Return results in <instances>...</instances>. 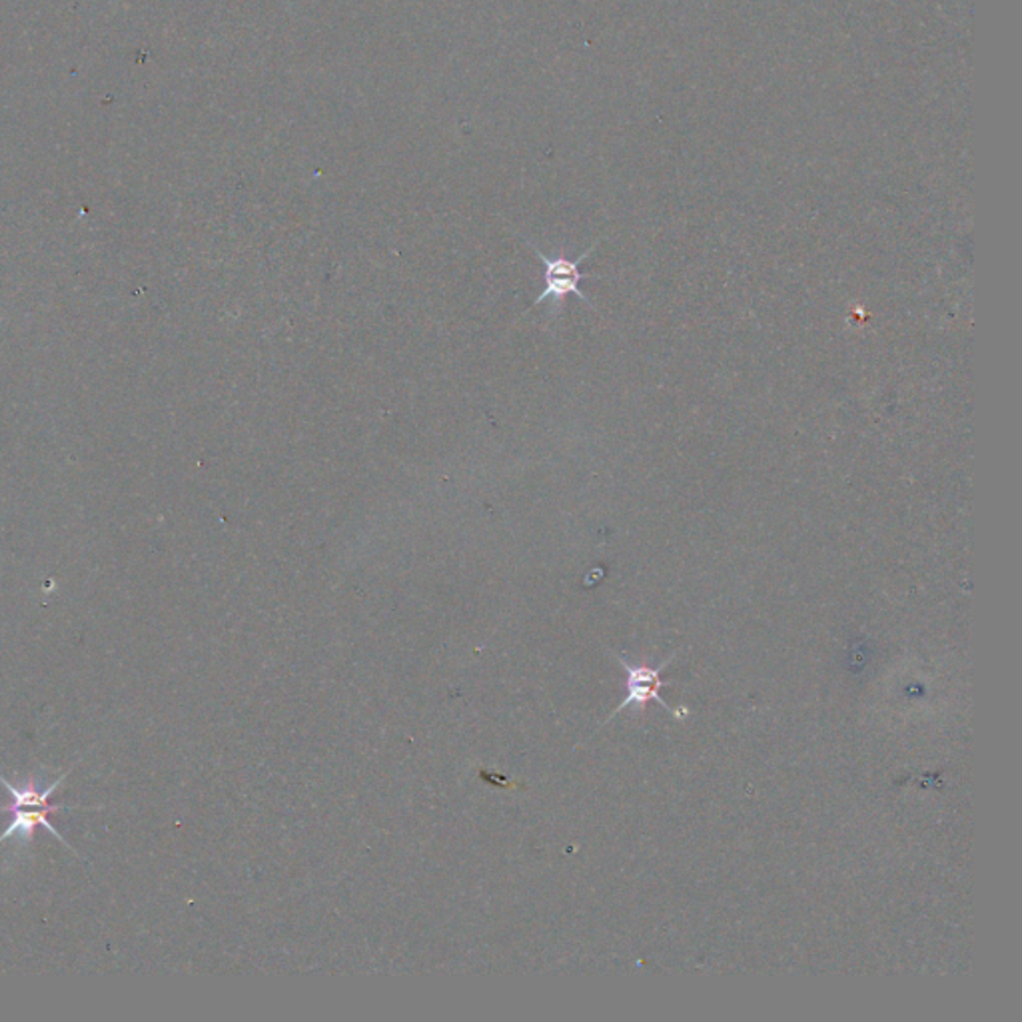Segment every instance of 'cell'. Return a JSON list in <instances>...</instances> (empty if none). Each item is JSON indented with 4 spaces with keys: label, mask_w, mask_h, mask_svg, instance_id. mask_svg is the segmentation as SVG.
<instances>
[{
    "label": "cell",
    "mask_w": 1022,
    "mask_h": 1022,
    "mask_svg": "<svg viewBox=\"0 0 1022 1022\" xmlns=\"http://www.w3.org/2000/svg\"><path fill=\"white\" fill-rule=\"evenodd\" d=\"M618 657L621 667L626 669L627 695L618 709L611 714V719H613L616 715L621 714L623 709H629V707H633L637 711H646L647 705L651 704V701H656V704L661 705V707H666L667 711H674V709L661 699V695H659V689L666 687V684L661 681V677L659 676H661V669H666V667L671 664V659L676 656L669 657V659H666V661H664L661 666L656 667V669L646 666H631L623 657ZM611 719H608V721H611Z\"/></svg>",
    "instance_id": "obj_2"
},
{
    "label": "cell",
    "mask_w": 1022,
    "mask_h": 1022,
    "mask_svg": "<svg viewBox=\"0 0 1022 1022\" xmlns=\"http://www.w3.org/2000/svg\"><path fill=\"white\" fill-rule=\"evenodd\" d=\"M596 246L598 244H593L583 254H579L576 261H569L566 256H553L551 258V256H546L543 252L538 250L535 246H531L533 252L540 256V261L543 262V268H546V288H543L538 298L533 299L531 308L540 306L543 302H550L553 314H560V309L563 308L568 296H576V298L586 302L589 306H593L591 299L586 296V292L579 288V284L591 276V274L581 272V262L586 261L589 254L596 250Z\"/></svg>",
    "instance_id": "obj_1"
}]
</instances>
